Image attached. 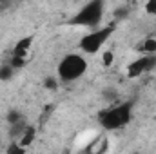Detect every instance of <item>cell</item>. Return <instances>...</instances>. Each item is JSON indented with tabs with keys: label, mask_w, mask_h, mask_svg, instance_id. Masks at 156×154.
Returning a JSON list of instances; mask_svg holds the SVG:
<instances>
[{
	"label": "cell",
	"mask_w": 156,
	"mask_h": 154,
	"mask_svg": "<svg viewBox=\"0 0 156 154\" xmlns=\"http://www.w3.org/2000/svg\"><path fill=\"white\" fill-rule=\"evenodd\" d=\"M131 120H133V102H122L98 113V121L105 131H118L125 127Z\"/></svg>",
	"instance_id": "6da1fadb"
},
{
	"label": "cell",
	"mask_w": 156,
	"mask_h": 154,
	"mask_svg": "<svg viewBox=\"0 0 156 154\" xmlns=\"http://www.w3.org/2000/svg\"><path fill=\"white\" fill-rule=\"evenodd\" d=\"M85 71H87V60L78 53L66 54L56 67L58 80L64 83H69V82H75L78 78H82L85 75Z\"/></svg>",
	"instance_id": "7a4b0ae2"
},
{
	"label": "cell",
	"mask_w": 156,
	"mask_h": 154,
	"mask_svg": "<svg viewBox=\"0 0 156 154\" xmlns=\"http://www.w3.org/2000/svg\"><path fill=\"white\" fill-rule=\"evenodd\" d=\"M102 18H104V0H89L67 24L80 27H98Z\"/></svg>",
	"instance_id": "3957f363"
},
{
	"label": "cell",
	"mask_w": 156,
	"mask_h": 154,
	"mask_svg": "<svg viewBox=\"0 0 156 154\" xmlns=\"http://www.w3.org/2000/svg\"><path fill=\"white\" fill-rule=\"evenodd\" d=\"M115 29H116V24H115V22L109 24V26H104V27H96V29H93L91 33H87L85 37H82L78 47H80L83 53L94 54V53H98V51L104 47V44H105L107 40L111 38V35L115 33Z\"/></svg>",
	"instance_id": "277c9868"
},
{
	"label": "cell",
	"mask_w": 156,
	"mask_h": 154,
	"mask_svg": "<svg viewBox=\"0 0 156 154\" xmlns=\"http://www.w3.org/2000/svg\"><path fill=\"white\" fill-rule=\"evenodd\" d=\"M154 65H156V53H153V54H144V56L136 58L134 62H131L127 65V78H131V80L140 78L144 73L154 69Z\"/></svg>",
	"instance_id": "5b68a950"
},
{
	"label": "cell",
	"mask_w": 156,
	"mask_h": 154,
	"mask_svg": "<svg viewBox=\"0 0 156 154\" xmlns=\"http://www.w3.org/2000/svg\"><path fill=\"white\" fill-rule=\"evenodd\" d=\"M31 49H33V37H24V38H20L15 44L11 56H20V58H26L27 60Z\"/></svg>",
	"instance_id": "8992f818"
},
{
	"label": "cell",
	"mask_w": 156,
	"mask_h": 154,
	"mask_svg": "<svg viewBox=\"0 0 156 154\" xmlns=\"http://www.w3.org/2000/svg\"><path fill=\"white\" fill-rule=\"evenodd\" d=\"M35 138H37V129H35L33 125H26V129L22 131V134L18 136V140H16V142H18L22 147H26V149H27V147L35 142Z\"/></svg>",
	"instance_id": "52a82bcc"
},
{
	"label": "cell",
	"mask_w": 156,
	"mask_h": 154,
	"mask_svg": "<svg viewBox=\"0 0 156 154\" xmlns=\"http://www.w3.org/2000/svg\"><path fill=\"white\" fill-rule=\"evenodd\" d=\"M144 54H153V53H156V38H145L144 40V44L138 47Z\"/></svg>",
	"instance_id": "ba28073f"
},
{
	"label": "cell",
	"mask_w": 156,
	"mask_h": 154,
	"mask_svg": "<svg viewBox=\"0 0 156 154\" xmlns=\"http://www.w3.org/2000/svg\"><path fill=\"white\" fill-rule=\"evenodd\" d=\"M13 75H15V67L11 64L0 67V82H9L13 78Z\"/></svg>",
	"instance_id": "9c48e42d"
},
{
	"label": "cell",
	"mask_w": 156,
	"mask_h": 154,
	"mask_svg": "<svg viewBox=\"0 0 156 154\" xmlns=\"http://www.w3.org/2000/svg\"><path fill=\"white\" fill-rule=\"evenodd\" d=\"M24 151H26V147H22L16 140H13V142H11V145L5 149V152H7V154H22Z\"/></svg>",
	"instance_id": "30bf717a"
},
{
	"label": "cell",
	"mask_w": 156,
	"mask_h": 154,
	"mask_svg": "<svg viewBox=\"0 0 156 154\" xmlns=\"http://www.w3.org/2000/svg\"><path fill=\"white\" fill-rule=\"evenodd\" d=\"M102 64H104L105 67H111V65L115 64V53H113V51H104V54H102Z\"/></svg>",
	"instance_id": "8fae6325"
},
{
	"label": "cell",
	"mask_w": 156,
	"mask_h": 154,
	"mask_svg": "<svg viewBox=\"0 0 156 154\" xmlns=\"http://www.w3.org/2000/svg\"><path fill=\"white\" fill-rule=\"evenodd\" d=\"M18 121H22V114H20V111H9V114H7V123L9 125H15V123H18Z\"/></svg>",
	"instance_id": "7c38bea8"
},
{
	"label": "cell",
	"mask_w": 156,
	"mask_h": 154,
	"mask_svg": "<svg viewBox=\"0 0 156 154\" xmlns=\"http://www.w3.org/2000/svg\"><path fill=\"white\" fill-rule=\"evenodd\" d=\"M44 87L49 89V91H56V89H58V82H56V78H45V80H44Z\"/></svg>",
	"instance_id": "4fadbf2b"
},
{
	"label": "cell",
	"mask_w": 156,
	"mask_h": 154,
	"mask_svg": "<svg viewBox=\"0 0 156 154\" xmlns=\"http://www.w3.org/2000/svg\"><path fill=\"white\" fill-rule=\"evenodd\" d=\"M26 58H20V56H11V65L15 67V69H20V67H24L26 65Z\"/></svg>",
	"instance_id": "5bb4252c"
},
{
	"label": "cell",
	"mask_w": 156,
	"mask_h": 154,
	"mask_svg": "<svg viewBox=\"0 0 156 154\" xmlns=\"http://www.w3.org/2000/svg\"><path fill=\"white\" fill-rule=\"evenodd\" d=\"M145 11L149 15H156V0H147L145 4Z\"/></svg>",
	"instance_id": "9a60e30c"
}]
</instances>
